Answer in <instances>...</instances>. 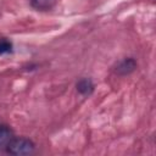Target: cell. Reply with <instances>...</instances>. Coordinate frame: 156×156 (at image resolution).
<instances>
[{
	"instance_id": "cell-1",
	"label": "cell",
	"mask_w": 156,
	"mask_h": 156,
	"mask_svg": "<svg viewBox=\"0 0 156 156\" xmlns=\"http://www.w3.org/2000/svg\"><path fill=\"white\" fill-rule=\"evenodd\" d=\"M35 150L34 143L24 136H13L6 146V152L15 156L30 155Z\"/></svg>"
},
{
	"instance_id": "cell-2",
	"label": "cell",
	"mask_w": 156,
	"mask_h": 156,
	"mask_svg": "<svg viewBox=\"0 0 156 156\" xmlns=\"http://www.w3.org/2000/svg\"><path fill=\"white\" fill-rule=\"evenodd\" d=\"M136 68V62L134 58L132 57H128V58H124L122 61H119L115 68V72L117 74H121V76H126V74H129L132 73L134 69Z\"/></svg>"
},
{
	"instance_id": "cell-3",
	"label": "cell",
	"mask_w": 156,
	"mask_h": 156,
	"mask_svg": "<svg viewBox=\"0 0 156 156\" xmlns=\"http://www.w3.org/2000/svg\"><path fill=\"white\" fill-rule=\"evenodd\" d=\"M77 90L79 94L87 96V95H90L94 90V84L91 82V79L89 78H82L78 80L77 83Z\"/></svg>"
},
{
	"instance_id": "cell-4",
	"label": "cell",
	"mask_w": 156,
	"mask_h": 156,
	"mask_svg": "<svg viewBox=\"0 0 156 156\" xmlns=\"http://www.w3.org/2000/svg\"><path fill=\"white\" fill-rule=\"evenodd\" d=\"M13 132L7 126H0V149H6L10 140L13 138Z\"/></svg>"
},
{
	"instance_id": "cell-5",
	"label": "cell",
	"mask_w": 156,
	"mask_h": 156,
	"mask_svg": "<svg viewBox=\"0 0 156 156\" xmlns=\"http://www.w3.org/2000/svg\"><path fill=\"white\" fill-rule=\"evenodd\" d=\"M57 0H30V6L38 11H49L51 10Z\"/></svg>"
},
{
	"instance_id": "cell-6",
	"label": "cell",
	"mask_w": 156,
	"mask_h": 156,
	"mask_svg": "<svg viewBox=\"0 0 156 156\" xmlns=\"http://www.w3.org/2000/svg\"><path fill=\"white\" fill-rule=\"evenodd\" d=\"M12 52V43L6 38H0V55Z\"/></svg>"
}]
</instances>
